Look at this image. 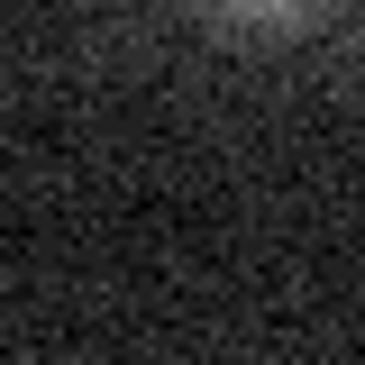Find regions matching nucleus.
<instances>
[{"mask_svg":"<svg viewBox=\"0 0 365 365\" xmlns=\"http://www.w3.org/2000/svg\"><path fill=\"white\" fill-rule=\"evenodd\" d=\"M228 9H292V0H228Z\"/></svg>","mask_w":365,"mask_h":365,"instance_id":"obj_1","label":"nucleus"}]
</instances>
